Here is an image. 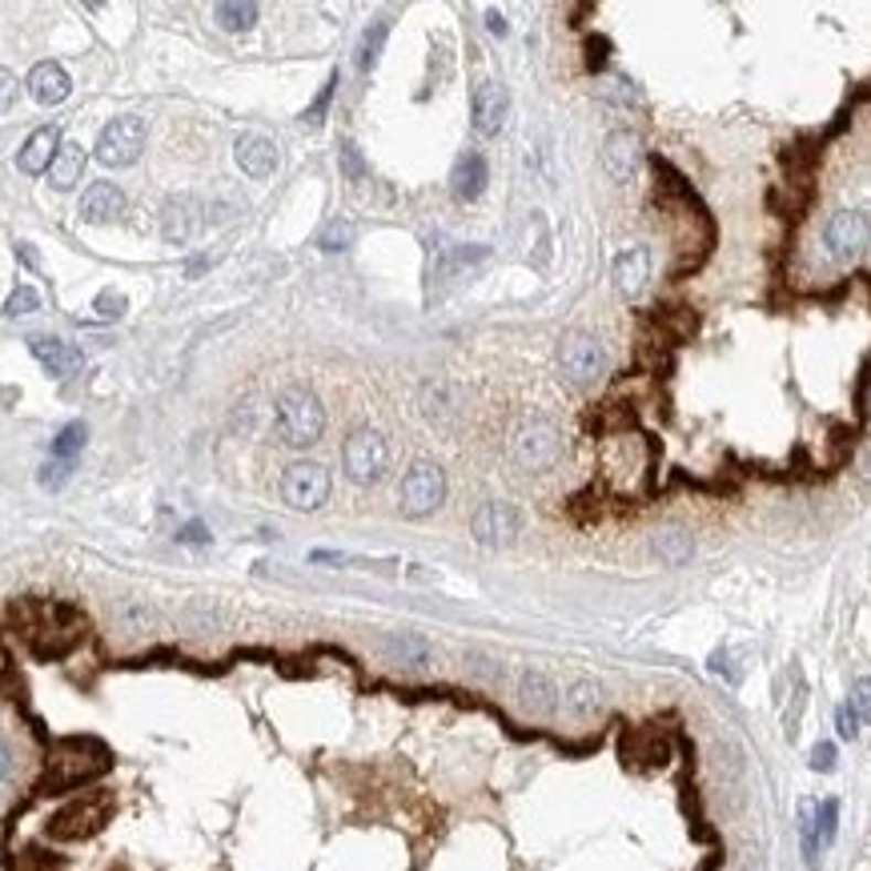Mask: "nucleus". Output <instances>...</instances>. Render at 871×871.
Listing matches in <instances>:
<instances>
[{
  "label": "nucleus",
  "instance_id": "23",
  "mask_svg": "<svg viewBox=\"0 0 871 871\" xmlns=\"http://www.w3.org/2000/svg\"><path fill=\"white\" fill-rule=\"evenodd\" d=\"M655 554H659L662 566H687L691 563V554H695L691 530H683V527L659 530V534H655Z\"/></svg>",
  "mask_w": 871,
  "mask_h": 871
},
{
  "label": "nucleus",
  "instance_id": "31",
  "mask_svg": "<svg viewBox=\"0 0 871 871\" xmlns=\"http://www.w3.org/2000/svg\"><path fill=\"white\" fill-rule=\"evenodd\" d=\"M93 309H97V318H125V309H129V301H125V294H117V289H105V294H97V301H93Z\"/></svg>",
  "mask_w": 871,
  "mask_h": 871
},
{
  "label": "nucleus",
  "instance_id": "13",
  "mask_svg": "<svg viewBox=\"0 0 871 871\" xmlns=\"http://www.w3.org/2000/svg\"><path fill=\"white\" fill-rule=\"evenodd\" d=\"M647 277H651V249L647 245H630L615 257V289L623 298H639Z\"/></svg>",
  "mask_w": 871,
  "mask_h": 871
},
{
  "label": "nucleus",
  "instance_id": "35",
  "mask_svg": "<svg viewBox=\"0 0 871 871\" xmlns=\"http://www.w3.org/2000/svg\"><path fill=\"white\" fill-rule=\"evenodd\" d=\"M333 88H338V73H333V77L326 81V88H321V93H318V100H314V109L306 113V121H309V125H318V121H321V113H326V105H330Z\"/></svg>",
  "mask_w": 871,
  "mask_h": 871
},
{
  "label": "nucleus",
  "instance_id": "20",
  "mask_svg": "<svg viewBox=\"0 0 871 871\" xmlns=\"http://www.w3.org/2000/svg\"><path fill=\"white\" fill-rule=\"evenodd\" d=\"M56 149H61V132L53 129V125H44V129H36L29 141H24V149L17 153V166L24 169V173H49V166H53Z\"/></svg>",
  "mask_w": 871,
  "mask_h": 871
},
{
  "label": "nucleus",
  "instance_id": "15",
  "mask_svg": "<svg viewBox=\"0 0 871 871\" xmlns=\"http://www.w3.org/2000/svg\"><path fill=\"white\" fill-rule=\"evenodd\" d=\"M382 647V655H386V662H394V667H406V671H426L434 662V647L422 635H410V630H402V635H386V639L378 642Z\"/></svg>",
  "mask_w": 871,
  "mask_h": 871
},
{
  "label": "nucleus",
  "instance_id": "4",
  "mask_svg": "<svg viewBox=\"0 0 871 871\" xmlns=\"http://www.w3.org/2000/svg\"><path fill=\"white\" fill-rule=\"evenodd\" d=\"M342 463H346V475L358 486H374L378 478L386 475V463H390L386 438L378 431H353L346 438Z\"/></svg>",
  "mask_w": 871,
  "mask_h": 871
},
{
  "label": "nucleus",
  "instance_id": "12",
  "mask_svg": "<svg viewBox=\"0 0 871 871\" xmlns=\"http://www.w3.org/2000/svg\"><path fill=\"white\" fill-rule=\"evenodd\" d=\"M507 113H510L507 88L495 85V81H482V85L475 88V132L498 137L502 125H507Z\"/></svg>",
  "mask_w": 871,
  "mask_h": 871
},
{
  "label": "nucleus",
  "instance_id": "28",
  "mask_svg": "<svg viewBox=\"0 0 871 871\" xmlns=\"http://www.w3.org/2000/svg\"><path fill=\"white\" fill-rule=\"evenodd\" d=\"M386 33H390V21H374L370 29H365L362 36V56H358V65L362 68H374L378 56H382V44H386Z\"/></svg>",
  "mask_w": 871,
  "mask_h": 871
},
{
  "label": "nucleus",
  "instance_id": "6",
  "mask_svg": "<svg viewBox=\"0 0 871 871\" xmlns=\"http://www.w3.org/2000/svg\"><path fill=\"white\" fill-rule=\"evenodd\" d=\"M559 362H563V374L571 378V382L591 386V382H598L603 370H607V353H603V346H598L591 333L571 330V333H563V342H559Z\"/></svg>",
  "mask_w": 871,
  "mask_h": 871
},
{
  "label": "nucleus",
  "instance_id": "21",
  "mask_svg": "<svg viewBox=\"0 0 871 871\" xmlns=\"http://www.w3.org/2000/svg\"><path fill=\"white\" fill-rule=\"evenodd\" d=\"M486 181H490V166H486V157H482V153H466V157H458V166H454V173H450L454 198H463V201L482 198Z\"/></svg>",
  "mask_w": 871,
  "mask_h": 871
},
{
  "label": "nucleus",
  "instance_id": "32",
  "mask_svg": "<svg viewBox=\"0 0 871 871\" xmlns=\"http://www.w3.org/2000/svg\"><path fill=\"white\" fill-rule=\"evenodd\" d=\"M68 475H73V463H65V458H49V463L41 466V486L56 490V486L68 482Z\"/></svg>",
  "mask_w": 871,
  "mask_h": 871
},
{
  "label": "nucleus",
  "instance_id": "10",
  "mask_svg": "<svg viewBox=\"0 0 871 871\" xmlns=\"http://www.w3.org/2000/svg\"><path fill=\"white\" fill-rule=\"evenodd\" d=\"M205 225V213H201V201L193 193H177V198L166 201V210H161V237L169 245H185L193 242Z\"/></svg>",
  "mask_w": 871,
  "mask_h": 871
},
{
  "label": "nucleus",
  "instance_id": "19",
  "mask_svg": "<svg viewBox=\"0 0 871 871\" xmlns=\"http://www.w3.org/2000/svg\"><path fill=\"white\" fill-rule=\"evenodd\" d=\"M68 88H73V81H68V73L56 61H41V65H33V73H29V93H33V100H41V105H61V100L68 97Z\"/></svg>",
  "mask_w": 871,
  "mask_h": 871
},
{
  "label": "nucleus",
  "instance_id": "29",
  "mask_svg": "<svg viewBox=\"0 0 871 871\" xmlns=\"http://www.w3.org/2000/svg\"><path fill=\"white\" fill-rule=\"evenodd\" d=\"M33 309H41V294H36L33 286L12 289V298L4 301V314H9V318H24V314H33Z\"/></svg>",
  "mask_w": 871,
  "mask_h": 871
},
{
  "label": "nucleus",
  "instance_id": "14",
  "mask_svg": "<svg viewBox=\"0 0 871 871\" xmlns=\"http://www.w3.org/2000/svg\"><path fill=\"white\" fill-rule=\"evenodd\" d=\"M29 350L53 378H73L85 365V353L77 346L61 342V338H29Z\"/></svg>",
  "mask_w": 871,
  "mask_h": 871
},
{
  "label": "nucleus",
  "instance_id": "9",
  "mask_svg": "<svg viewBox=\"0 0 871 871\" xmlns=\"http://www.w3.org/2000/svg\"><path fill=\"white\" fill-rule=\"evenodd\" d=\"M470 534H475L482 546H510L514 534H519V510L510 502H482L470 519Z\"/></svg>",
  "mask_w": 871,
  "mask_h": 871
},
{
  "label": "nucleus",
  "instance_id": "26",
  "mask_svg": "<svg viewBox=\"0 0 871 871\" xmlns=\"http://www.w3.org/2000/svg\"><path fill=\"white\" fill-rule=\"evenodd\" d=\"M836 828H839V804L836 799H824L819 807H811V831H816L819 848H828L831 839H836Z\"/></svg>",
  "mask_w": 871,
  "mask_h": 871
},
{
  "label": "nucleus",
  "instance_id": "1",
  "mask_svg": "<svg viewBox=\"0 0 871 871\" xmlns=\"http://www.w3.org/2000/svg\"><path fill=\"white\" fill-rule=\"evenodd\" d=\"M274 426H277V438L286 442V446H314L326 431V410H321L318 394H309L306 386H294L286 394L277 397V410H274Z\"/></svg>",
  "mask_w": 871,
  "mask_h": 871
},
{
  "label": "nucleus",
  "instance_id": "3",
  "mask_svg": "<svg viewBox=\"0 0 871 871\" xmlns=\"http://www.w3.org/2000/svg\"><path fill=\"white\" fill-rule=\"evenodd\" d=\"M282 498L294 510H321L330 498V470L321 463H309V458L289 463L286 475H282Z\"/></svg>",
  "mask_w": 871,
  "mask_h": 871
},
{
  "label": "nucleus",
  "instance_id": "27",
  "mask_svg": "<svg viewBox=\"0 0 871 871\" xmlns=\"http://www.w3.org/2000/svg\"><path fill=\"white\" fill-rule=\"evenodd\" d=\"M85 438H88L85 422H68L65 431L56 434V442H53V458H65V463H73V458L85 450Z\"/></svg>",
  "mask_w": 871,
  "mask_h": 871
},
{
  "label": "nucleus",
  "instance_id": "41",
  "mask_svg": "<svg viewBox=\"0 0 871 871\" xmlns=\"http://www.w3.org/2000/svg\"><path fill=\"white\" fill-rule=\"evenodd\" d=\"M486 24H490V33H507V21H502V12H490V17H486Z\"/></svg>",
  "mask_w": 871,
  "mask_h": 871
},
{
  "label": "nucleus",
  "instance_id": "2",
  "mask_svg": "<svg viewBox=\"0 0 871 871\" xmlns=\"http://www.w3.org/2000/svg\"><path fill=\"white\" fill-rule=\"evenodd\" d=\"M402 514L406 519H426L434 510L446 502V475H442V466L434 463H414L402 478Z\"/></svg>",
  "mask_w": 871,
  "mask_h": 871
},
{
  "label": "nucleus",
  "instance_id": "37",
  "mask_svg": "<svg viewBox=\"0 0 871 871\" xmlns=\"http://www.w3.org/2000/svg\"><path fill=\"white\" fill-rule=\"evenodd\" d=\"M12 100H17V77L9 68H0V113L12 109Z\"/></svg>",
  "mask_w": 871,
  "mask_h": 871
},
{
  "label": "nucleus",
  "instance_id": "34",
  "mask_svg": "<svg viewBox=\"0 0 871 871\" xmlns=\"http://www.w3.org/2000/svg\"><path fill=\"white\" fill-rule=\"evenodd\" d=\"M836 727H839V740H860V715L851 711V703H843L836 711Z\"/></svg>",
  "mask_w": 871,
  "mask_h": 871
},
{
  "label": "nucleus",
  "instance_id": "8",
  "mask_svg": "<svg viewBox=\"0 0 871 871\" xmlns=\"http://www.w3.org/2000/svg\"><path fill=\"white\" fill-rule=\"evenodd\" d=\"M824 245L836 262H851L868 245V213L863 210H836L824 225Z\"/></svg>",
  "mask_w": 871,
  "mask_h": 871
},
{
  "label": "nucleus",
  "instance_id": "40",
  "mask_svg": "<svg viewBox=\"0 0 871 871\" xmlns=\"http://www.w3.org/2000/svg\"><path fill=\"white\" fill-rule=\"evenodd\" d=\"M9 772H12V751L4 747V740H0V784L9 779Z\"/></svg>",
  "mask_w": 871,
  "mask_h": 871
},
{
  "label": "nucleus",
  "instance_id": "33",
  "mask_svg": "<svg viewBox=\"0 0 871 871\" xmlns=\"http://www.w3.org/2000/svg\"><path fill=\"white\" fill-rule=\"evenodd\" d=\"M350 237H353V230L346 225V221H330L326 233H321V249H346Z\"/></svg>",
  "mask_w": 871,
  "mask_h": 871
},
{
  "label": "nucleus",
  "instance_id": "17",
  "mask_svg": "<svg viewBox=\"0 0 871 871\" xmlns=\"http://www.w3.org/2000/svg\"><path fill=\"white\" fill-rule=\"evenodd\" d=\"M125 213V193L113 181H97V185L85 189V198H81V217L88 225H109Z\"/></svg>",
  "mask_w": 871,
  "mask_h": 871
},
{
  "label": "nucleus",
  "instance_id": "22",
  "mask_svg": "<svg viewBox=\"0 0 871 871\" xmlns=\"http://www.w3.org/2000/svg\"><path fill=\"white\" fill-rule=\"evenodd\" d=\"M85 149H81L77 141H61V149H56V157H53V166H49V185L53 189H73L85 177Z\"/></svg>",
  "mask_w": 871,
  "mask_h": 871
},
{
  "label": "nucleus",
  "instance_id": "11",
  "mask_svg": "<svg viewBox=\"0 0 871 871\" xmlns=\"http://www.w3.org/2000/svg\"><path fill=\"white\" fill-rule=\"evenodd\" d=\"M639 161H642L639 137L630 129H615L607 141H603V169H607V177L618 181V185L639 173Z\"/></svg>",
  "mask_w": 871,
  "mask_h": 871
},
{
  "label": "nucleus",
  "instance_id": "16",
  "mask_svg": "<svg viewBox=\"0 0 871 871\" xmlns=\"http://www.w3.org/2000/svg\"><path fill=\"white\" fill-rule=\"evenodd\" d=\"M233 157H237V166L245 169L249 177H269L277 169V145L262 132H242L237 145H233Z\"/></svg>",
  "mask_w": 871,
  "mask_h": 871
},
{
  "label": "nucleus",
  "instance_id": "30",
  "mask_svg": "<svg viewBox=\"0 0 871 871\" xmlns=\"http://www.w3.org/2000/svg\"><path fill=\"white\" fill-rule=\"evenodd\" d=\"M338 157H342V173L350 177V181H365V177H370V166L362 161V149H358L353 141H342Z\"/></svg>",
  "mask_w": 871,
  "mask_h": 871
},
{
  "label": "nucleus",
  "instance_id": "7",
  "mask_svg": "<svg viewBox=\"0 0 871 871\" xmlns=\"http://www.w3.org/2000/svg\"><path fill=\"white\" fill-rule=\"evenodd\" d=\"M514 458L527 470H551L563 458V434L554 431L551 422H530L514 438Z\"/></svg>",
  "mask_w": 871,
  "mask_h": 871
},
{
  "label": "nucleus",
  "instance_id": "18",
  "mask_svg": "<svg viewBox=\"0 0 871 871\" xmlns=\"http://www.w3.org/2000/svg\"><path fill=\"white\" fill-rule=\"evenodd\" d=\"M519 703L527 715L546 719L559 707V687H554V679L546 671H527L519 679Z\"/></svg>",
  "mask_w": 871,
  "mask_h": 871
},
{
  "label": "nucleus",
  "instance_id": "38",
  "mask_svg": "<svg viewBox=\"0 0 871 871\" xmlns=\"http://www.w3.org/2000/svg\"><path fill=\"white\" fill-rule=\"evenodd\" d=\"M177 539L181 542H210V530H205V522H185Z\"/></svg>",
  "mask_w": 871,
  "mask_h": 871
},
{
  "label": "nucleus",
  "instance_id": "25",
  "mask_svg": "<svg viewBox=\"0 0 871 871\" xmlns=\"http://www.w3.org/2000/svg\"><path fill=\"white\" fill-rule=\"evenodd\" d=\"M257 21V4H249V0H230V4H217V24L221 29H230V33H245V29H254Z\"/></svg>",
  "mask_w": 871,
  "mask_h": 871
},
{
  "label": "nucleus",
  "instance_id": "5",
  "mask_svg": "<svg viewBox=\"0 0 871 871\" xmlns=\"http://www.w3.org/2000/svg\"><path fill=\"white\" fill-rule=\"evenodd\" d=\"M145 149V121L141 117H113L97 137V161L109 169L132 166Z\"/></svg>",
  "mask_w": 871,
  "mask_h": 871
},
{
  "label": "nucleus",
  "instance_id": "24",
  "mask_svg": "<svg viewBox=\"0 0 871 871\" xmlns=\"http://www.w3.org/2000/svg\"><path fill=\"white\" fill-rule=\"evenodd\" d=\"M563 703L574 719H583L586 723V719H595L598 711H603V687H598L595 679H574V683L566 687Z\"/></svg>",
  "mask_w": 871,
  "mask_h": 871
},
{
  "label": "nucleus",
  "instance_id": "36",
  "mask_svg": "<svg viewBox=\"0 0 871 871\" xmlns=\"http://www.w3.org/2000/svg\"><path fill=\"white\" fill-rule=\"evenodd\" d=\"M811 767L816 772H836V747L831 743H816L811 747Z\"/></svg>",
  "mask_w": 871,
  "mask_h": 871
},
{
  "label": "nucleus",
  "instance_id": "39",
  "mask_svg": "<svg viewBox=\"0 0 871 871\" xmlns=\"http://www.w3.org/2000/svg\"><path fill=\"white\" fill-rule=\"evenodd\" d=\"M868 679H860V683H856V707H851V711H856V715L860 719H868Z\"/></svg>",
  "mask_w": 871,
  "mask_h": 871
}]
</instances>
